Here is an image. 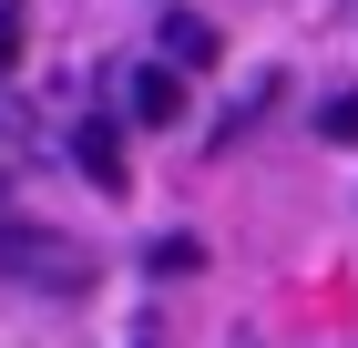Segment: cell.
Instances as JSON below:
<instances>
[{
	"mask_svg": "<svg viewBox=\"0 0 358 348\" xmlns=\"http://www.w3.org/2000/svg\"><path fill=\"white\" fill-rule=\"evenodd\" d=\"M0 267L21 277V287H62V297L92 287V256H83V246L41 236V225H10V215H0Z\"/></svg>",
	"mask_w": 358,
	"mask_h": 348,
	"instance_id": "cell-1",
	"label": "cell"
},
{
	"mask_svg": "<svg viewBox=\"0 0 358 348\" xmlns=\"http://www.w3.org/2000/svg\"><path fill=\"white\" fill-rule=\"evenodd\" d=\"M21 62V0H0V72Z\"/></svg>",
	"mask_w": 358,
	"mask_h": 348,
	"instance_id": "cell-6",
	"label": "cell"
},
{
	"mask_svg": "<svg viewBox=\"0 0 358 348\" xmlns=\"http://www.w3.org/2000/svg\"><path fill=\"white\" fill-rule=\"evenodd\" d=\"M143 348H174V328H164V307H154V318H143Z\"/></svg>",
	"mask_w": 358,
	"mask_h": 348,
	"instance_id": "cell-7",
	"label": "cell"
},
{
	"mask_svg": "<svg viewBox=\"0 0 358 348\" xmlns=\"http://www.w3.org/2000/svg\"><path fill=\"white\" fill-rule=\"evenodd\" d=\"M72 164H83L103 195H123V134H113V123H83V134H72Z\"/></svg>",
	"mask_w": 358,
	"mask_h": 348,
	"instance_id": "cell-3",
	"label": "cell"
},
{
	"mask_svg": "<svg viewBox=\"0 0 358 348\" xmlns=\"http://www.w3.org/2000/svg\"><path fill=\"white\" fill-rule=\"evenodd\" d=\"M123 113H134V123H174V113H185V82L143 62V72H123Z\"/></svg>",
	"mask_w": 358,
	"mask_h": 348,
	"instance_id": "cell-2",
	"label": "cell"
},
{
	"mask_svg": "<svg viewBox=\"0 0 358 348\" xmlns=\"http://www.w3.org/2000/svg\"><path fill=\"white\" fill-rule=\"evenodd\" d=\"M317 134H328V144H358V92H328V103H317Z\"/></svg>",
	"mask_w": 358,
	"mask_h": 348,
	"instance_id": "cell-5",
	"label": "cell"
},
{
	"mask_svg": "<svg viewBox=\"0 0 358 348\" xmlns=\"http://www.w3.org/2000/svg\"><path fill=\"white\" fill-rule=\"evenodd\" d=\"M164 62H185V72L225 62V52H215V21H194V11H174V21H164Z\"/></svg>",
	"mask_w": 358,
	"mask_h": 348,
	"instance_id": "cell-4",
	"label": "cell"
}]
</instances>
